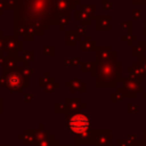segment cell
I'll list each match as a JSON object with an SVG mask.
<instances>
[{
    "label": "cell",
    "mask_w": 146,
    "mask_h": 146,
    "mask_svg": "<svg viewBox=\"0 0 146 146\" xmlns=\"http://www.w3.org/2000/svg\"><path fill=\"white\" fill-rule=\"evenodd\" d=\"M68 127L75 133H83L89 127V120L83 114H76L70 119Z\"/></svg>",
    "instance_id": "6da1fadb"
}]
</instances>
